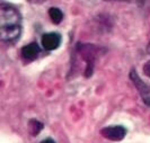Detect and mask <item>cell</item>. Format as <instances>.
<instances>
[{"label": "cell", "mask_w": 150, "mask_h": 143, "mask_svg": "<svg viewBox=\"0 0 150 143\" xmlns=\"http://www.w3.org/2000/svg\"><path fill=\"white\" fill-rule=\"evenodd\" d=\"M23 30V19L19 10L13 5L0 4V39L11 44L17 42Z\"/></svg>", "instance_id": "cell-1"}, {"label": "cell", "mask_w": 150, "mask_h": 143, "mask_svg": "<svg viewBox=\"0 0 150 143\" xmlns=\"http://www.w3.org/2000/svg\"><path fill=\"white\" fill-rule=\"evenodd\" d=\"M75 51L76 54H78L80 59H83L85 62V71H83L85 77L86 78L91 77L96 60L98 59V55L102 51V47L88 43H77Z\"/></svg>", "instance_id": "cell-2"}, {"label": "cell", "mask_w": 150, "mask_h": 143, "mask_svg": "<svg viewBox=\"0 0 150 143\" xmlns=\"http://www.w3.org/2000/svg\"><path fill=\"white\" fill-rule=\"evenodd\" d=\"M129 78L132 81V83L134 85V87L137 88L138 92L140 94L142 101L148 107H150V85H148V83H146L143 81L135 69H132L130 71Z\"/></svg>", "instance_id": "cell-3"}, {"label": "cell", "mask_w": 150, "mask_h": 143, "mask_svg": "<svg viewBox=\"0 0 150 143\" xmlns=\"http://www.w3.org/2000/svg\"><path fill=\"white\" fill-rule=\"evenodd\" d=\"M128 133V130L123 125H112V126H106L100 130V134L106 140H110L113 142H119L122 141Z\"/></svg>", "instance_id": "cell-4"}, {"label": "cell", "mask_w": 150, "mask_h": 143, "mask_svg": "<svg viewBox=\"0 0 150 143\" xmlns=\"http://www.w3.org/2000/svg\"><path fill=\"white\" fill-rule=\"evenodd\" d=\"M61 42H62V36L60 35V33H57V32L45 33L41 38V43L45 51L57 50L61 45Z\"/></svg>", "instance_id": "cell-5"}, {"label": "cell", "mask_w": 150, "mask_h": 143, "mask_svg": "<svg viewBox=\"0 0 150 143\" xmlns=\"http://www.w3.org/2000/svg\"><path fill=\"white\" fill-rule=\"evenodd\" d=\"M41 47L36 42H32L27 45L23 46L21 50V55H22L23 60L26 62H32L35 61L41 54Z\"/></svg>", "instance_id": "cell-6"}, {"label": "cell", "mask_w": 150, "mask_h": 143, "mask_svg": "<svg viewBox=\"0 0 150 143\" xmlns=\"http://www.w3.org/2000/svg\"><path fill=\"white\" fill-rule=\"evenodd\" d=\"M49 16L51 18L54 24H60L63 19V13L61 10L60 8H57V7H51L49 9Z\"/></svg>", "instance_id": "cell-7"}, {"label": "cell", "mask_w": 150, "mask_h": 143, "mask_svg": "<svg viewBox=\"0 0 150 143\" xmlns=\"http://www.w3.org/2000/svg\"><path fill=\"white\" fill-rule=\"evenodd\" d=\"M43 128H44L43 123H41L36 120H30L28 122V130H30V133L32 135H38V133L43 130Z\"/></svg>", "instance_id": "cell-8"}, {"label": "cell", "mask_w": 150, "mask_h": 143, "mask_svg": "<svg viewBox=\"0 0 150 143\" xmlns=\"http://www.w3.org/2000/svg\"><path fill=\"white\" fill-rule=\"evenodd\" d=\"M143 73L147 75L148 78H150V60L147 61L144 64H143Z\"/></svg>", "instance_id": "cell-9"}, {"label": "cell", "mask_w": 150, "mask_h": 143, "mask_svg": "<svg viewBox=\"0 0 150 143\" xmlns=\"http://www.w3.org/2000/svg\"><path fill=\"white\" fill-rule=\"evenodd\" d=\"M103 1H114V2H137V4H142L147 0H103Z\"/></svg>", "instance_id": "cell-10"}, {"label": "cell", "mask_w": 150, "mask_h": 143, "mask_svg": "<svg viewBox=\"0 0 150 143\" xmlns=\"http://www.w3.org/2000/svg\"><path fill=\"white\" fill-rule=\"evenodd\" d=\"M40 143H57L53 139H51V137H47V139H44V140H42Z\"/></svg>", "instance_id": "cell-11"}, {"label": "cell", "mask_w": 150, "mask_h": 143, "mask_svg": "<svg viewBox=\"0 0 150 143\" xmlns=\"http://www.w3.org/2000/svg\"><path fill=\"white\" fill-rule=\"evenodd\" d=\"M147 52L150 54V42H149V44H148V46H147Z\"/></svg>", "instance_id": "cell-12"}]
</instances>
